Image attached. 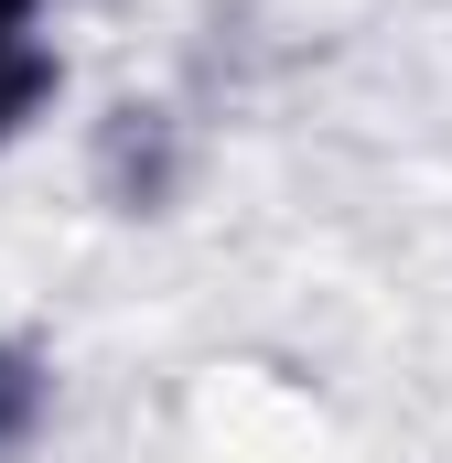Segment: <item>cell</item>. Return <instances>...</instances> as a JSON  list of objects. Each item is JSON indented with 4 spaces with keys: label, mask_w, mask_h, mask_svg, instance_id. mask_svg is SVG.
<instances>
[{
    "label": "cell",
    "mask_w": 452,
    "mask_h": 463,
    "mask_svg": "<svg viewBox=\"0 0 452 463\" xmlns=\"http://www.w3.org/2000/svg\"><path fill=\"white\" fill-rule=\"evenodd\" d=\"M54 410H65V366H54V345L0 335V463H33V453H43Z\"/></svg>",
    "instance_id": "cell-3"
},
{
    "label": "cell",
    "mask_w": 452,
    "mask_h": 463,
    "mask_svg": "<svg viewBox=\"0 0 452 463\" xmlns=\"http://www.w3.org/2000/svg\"><path fill=\"white\" fill-rule=\"evenodd\" d=\"M87 184H98L108 216L162 227V216L194 194V118L173 109V98H118V109L87 129Z\"/></svg>",
    "instance_id": "cell-1"
},
{
    "label": "cell",
    "mask_w": 452,
    "mask_h": 463,
    "mask_svg": "<svg viewBox=\"0 0 452 463\" xmlns=\"http://www.w3.org/2000/svg\"><path fill=\"white\" fill-rule=\"evenodd\" d=\"M65 0H0V33H54Z\"/></svg>",
    "instance_id": "cell-4"
},
{
    "label": "cell",
    "mask_w": 452,
    "mask_h": 463,
    "mask_svg": "<svg viewBox=\"0 0 452 463\" xmlns=\"http://www.w3.org/2000/svg\"><path fill=\"white\" fill-rule=\"evenodd\" d=\"M76 98V65H65V43L54 33H0V162L22 151V140H43L54 118Z\"/></svg>",
    "instance_id": "cell-2"
}]
</instances>
